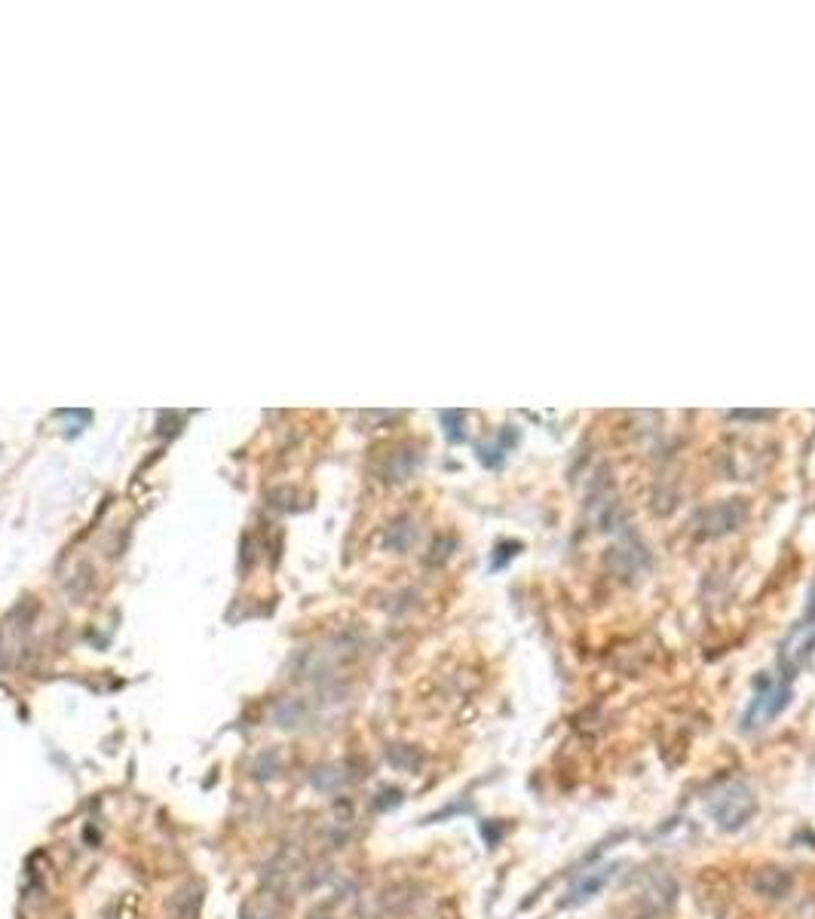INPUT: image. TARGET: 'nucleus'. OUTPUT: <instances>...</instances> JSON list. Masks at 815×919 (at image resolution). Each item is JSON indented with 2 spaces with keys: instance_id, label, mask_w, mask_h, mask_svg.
I'll use <instances>...</instances> for the list:
<instances>
[{
  "instance_id": "1",
  "label": "nucleus",
  "mask_w": 815,
  "mask_h": 919,
  "mask_svg": "<svg viewBox=\"0 0 815 919\" xmlns=\"http://www.w3.org/2000/svg\"><path fill=\"white\" fill-rule=\"evenodd\" d=\"M812 653H815V583H812L803 616L791 625V632L785 635V641L779 647V659H776L779 681L794 684V677L812 659Z\"/></svg>"
},
{
  "instance_id": "2",
  "label": "nucleus",
  "mask_w": 815,
  "mask_h": 919,
  "mask_svg": "<svg viewBox=\"0 0 815 919\" xmlns=\"http://www.w3.org/2000/svg\"><path fill=\"white\" fill-rule=\"evenodd\" d=\"M708 812H711V818H714L717 828H721L724 834H733V831L745 828L748 821L754 818V812H757V797L751 794L748 785L733 782V785H727V788L717 791V797L711 800Z\"/></svg>"
},
{
  "instance_id": "3",
  "label": "nucleus",
  "mask_w": 815,
  "mask_h": 919,
  "mask_svg": "<svg viewBox=\"0 0 815 919\" xmlns=\"http://www.w3.org/2000/svg\"><path fill=\"white\" fill-rule=\"evenodd\" d=\"M791 699V684H782L779 677H763L757 681V693L745 711V730H760L770 720H776Z\"/></svg>"
},
{
  "instance_id": "4",
  "label": "nucleus",
  "mask_w": 815,
  "mask_h": 919,
  "mask_svg": "<svg viewBox=\"0 0 815 919\" xmlns=\"http://www.w3.org/2000/svg\"><path fill=\"white\" fill-rule=\"evenodd\" d=\"M748 886H751L754 895H760V898H766V901H785V898L794 892L797 880H794V874H791L788 867L763 864V867L751 870Z\"/></svg>"
},
{
  "instance_id": "5",
  "label": "nucleus",
  "mask_w": 815,
  "mask_h": 919,
  "mask_svg": "<svg viewBox=\"0 0 815 919\" xmlns=\"http://www.w3.org/2000/svg\"><path fill=\"white\" fill-rule=\"evenodd\" d=\"M613 874H616V864H604V867L589 870V874H586L583 880H577V886H573V889L567 892V898L561 901V907H580V904H586L589 898H595V895L613 880Z\"/></svg>"
},
{
  "instance_id": "6",
  "label": "nucleus",
  "mask_w": 815,
  "mask_h": 919,
  "mask_svg": "<svg viewBox=\"0 0 815 919\" xmlns=\"http://www.w3.org/2000/svg\"><path fill=\"white\" fill-rule=\"evenodd\" d=\"M273 717H276V723H279L282 730H298L301 723L307 720V705L298 702V699H285V702L276 705Z\"/></svg>"
}]
</instances>
